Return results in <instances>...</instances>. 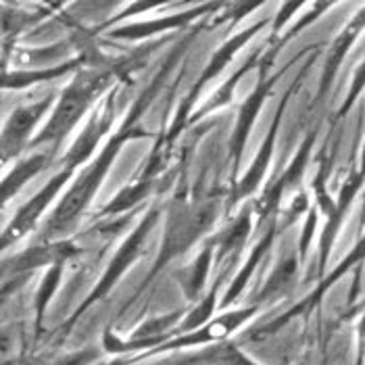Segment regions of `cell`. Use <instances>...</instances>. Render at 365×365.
Wrapping results in <instances>:
<instances>
[{"mask_svg": "<svg viewBox=\"0 0 365 365\" xmlns=\"http://www.w3.org/2000/svg\"><path fill=\"white\" fill-rule=\"evenodd\" d=\"M134 132H136V130H134L132 121H128V125H125L119 134H115V138H111V140L107 142V146L103 148V153L98 155V159H96V161H94V163L76 180V184H73V186L69 188V192L63 197L61 205L56 207L55 213L51 215V220H48V224H46L48 236L63 234L69 225H73V222L80 217V213L90 205L94 192L98 190L101 182L105 180L107 171L111 169L113 161H115V157L119 155L123 142L128 140V138H132V136H136Z\"/></svg>", "mask_w": 365, "mask_h": 365, "instance_id": "1", "label": "cell"}, {"mask_svg": "<svg viewBox=\"0 0 365 365\" xmlns=\"http://www.w3.org/2000/svg\"><path fill=\"white\" fill-rule=\"evenodd\" d=\"M109 80L111 78L107 73H90L71 82L61 94L55 113L46 123L44 132L31 144L38 146V144H56L63 140L92 107V103H96V98L109 86Z\"/></svg>", "mask_w": 365, "mask_h": 365, "instance_id": "2", "label": "cell"}, {"mask_svg": "<svg viewBox=\"0 0 365 365\" xmlns=\"http://www.w3.org/2000/svg\"><path fill=\"white\" fill-rule=\"evenodd\" d=\"M213 222H215L213 202L184 205L175 200L169 209L168 227H165L163 242H161V255L153 267V274H157L173 257L186 253Z\"/></svg>", "mask_w": 365, "mask_h": 365, "instance_id": "3", "label": "cell"}, {"mask_svg": "<svg viewBox=\"0 0 365 365\" xmlns=\"http://www.w3.org/2000/svg\"><path fill=\"white\" fill-rule=\"evenodd\" d=\"M157 220H159V211H150L144 220H142V224L132 232V236L121 245V249L117 251V255L113 257L111 265L107 267V272L103 274V278L101 282L96 284V288L88 294V299H86L84 303L78 307V311L58 328V334L61 336H67L69 334V330H71V326L82 317V313L86 309H90L96 301H101L109 290H111L113 286L117 284V280L125 274V269L140 257L142 253V247H144V240L148 238V234H150V230H153V225L157 224Z\"/></svg>", "mask_w": 365, "mask_h": 365, "instance_id": "4", "label": "cell"}, {"mask_svg": "<svg viewBox=\"0 0 365 365\" xmlns=\"http://www.w3.org/2000/svg\"><path fill=\"white\" fill-rule=\"evenodd\" d=\"M257 311H259V305L222 313V315L213 317L209 324H205L202 328H198L195 332L169 338L165 344H161V346H157L153 351H146L144 355L136 357V359H128V364L140 361V359H146V357H155V355H161V353H169V351H182V349H190V346H213V344L225 342V340H230V336L236 330H240Z\"/></svg>", "mask_w": 365, "mask_h": 365, "instance_id": "5", "label": "cell"}, {"mask_svg": "<svg viewBox=\"0 0 365 365\" xmlns=\"http://www.w3.org/2000/svg\"><path fill=\"white\" fill-rule=\"evenodd\" d=\"M73 175V169H63V171H58L55 178L36 195L34 198H29L28 205H24L21 209H19V213H17V217L11 222V225L6 227V232H4V238H2V245L4 247H9L11 242H15V240H19L24 234H28L29 230L36 225V222L40 220V215L44 213V209L51 205V200L61 192V188L67 184V180Z\"/></svg>", "mask_w": 365, "mask_h": 365, "instance_id": "6", "label": "cell"}, {"mask_svg": "<svg viewBox=\"0 0 365 365\" xmlns=\"http://www.w3.org/2000/svg\"><path fill=\"white\" fill-rule=\"evenodd\" d=\"M53 103H55V98H53V94H48V96L31 103V105L17 109L9 117V121L4 125V132H2V155H4V159L17 155L26 146V142L29 140L36 123L42 119L44 113L51 109Z\"/></svg>", "mask_w": 365, "mask_h": 365, "instance_id": "7", "label": "cell"}, {"mask_svg": "<svg viewBox=\"0 0 365 365\" xmlns=\"http://www.w3.org/2000/svg\"><path fill=\"white\" fill-rule=\"evenodd\" d=\"M365 182V171L361 169H353L351 175L346 178V182L342 184L340 188V195L336 200V209L328 215V224L324 227V234H322V240H319V269L324 272L326 269V263H328V257H330V249L334 245V238H336L338 230L344 222V215L351 207V202L355 200V197L359 195V190L364 188Z\"/></svg>", "mask_w": 365, "mask_h": 365, "instance_id": "8", "label": "cell"}, {"mask_svg": "<svg viewBox=\"0 0 365 365\" xmlns=\"http://www.w3.org/2000/svg\"><path fill=\"white\" fill-rule=\"evenodd\" d=\"M364 259H365V234H364V238H361V240H359V242L355 245V249H353V251L349 253V257H346V259H344V261H342V263L338 265L336 269H334V272H332V274L328 276V280L322 282V284L317 286V290H315V292H313L311 297H307V299H305V301H303L301 305H297L294 309H290L288 313H284L280 319H274L272 324H267V326H265V328H261V330H263V332H269V334H272V332H278L282 326H286V324H288L290 319H294L297 315H303L305 311H309L313 305H317V303L322 301L324 292H326V290H328V288H330L332 284H336L338 278H342V276H344V274H346V272H349L351 267H355V265L364 263Z\"/></svg>", "mask_w": 365, "mask_h": 365, "instance_id": "9", "label": "cell"}, {"mask_svg": "<svg viewBox=\"0 0 365 365\" xmlns=\"http://www.w3.org/2000/svg\"><path fill=\"white\" fill-rule=\"evenodd\" d=\"M272 86H274L272 80L259 82V86L253 90V94L247 98V103H245L242 109H240L238 121H236V125H234V134H232V138H230V157L234 159V163H238L240 157H242V148H245V144H247L249 132H251L255 119H257V113L263 107V103H265L269 90H272Z\"/></svg>", "mask_w": 365, "mask_h": 365, "instance_id": "10", "label": "cell"}, {"mask_svg": "<svg viewBox=\"0 0 365 365\" xmlns=\"http://www.w3.org/2000/svg\"><path fill=\"white\" fill-rule=\"evenodd\" d=\"M263 28V24H257V26H253V28L245 29V31H240V34H236L230 42H225L224 46L215 53V55L211 56V61H209V65L205 67V71H202V76H200V80H198V84L195 86V90H192V94L188 96V103L184 105V109H182V113H178V117H175V128L180 125V119H184L186 117V111L190 109V105H192V101H195V96H197L198 92H200V88L207 84L209 80H213L222 69H224L225 65L232 61V56L236 55L251 38H253L255 34H257V29ZM173 128V130H175Z\"/></svg>", "mask_w": 365, "mask_h": 365, "instance_id": "11", "label": "cell"}, {"mask_svg": "<svg viewBox=\"0 0 365 365\" xmlns=\"http://www.w3.org/2000/svg\"><path fill=\"white\" fill-rule=\"evenodd\" d=\"M364 28L365 9L361 13H357V17L340 31V36L334 40V44L330 46V53H328V58H326V67H324V76H322V84H319V94H324L330 88V84L334 82L338 67L342 65V61H344V56L349 53V48L355 44L357 36L364 31Z\"/></svg>", "mask_w": 365, "mask_h": 365, "instance_id": "12", "label": "cell"}, {"mask_svg": "<svg viewBox=\"0 0 365 365\" xmlns=\"http://www.w3.org/2000/svg\"><path fill=\"white\" fill-rule=\"evenodd\" d=\"M111 121H113L111 109H107V111H103L101 115L92 117V119H90V123L84 128L82 136L76 140V144H73V146L69 148V153L65 155V168L73 169V171L80 168L86 159L92 155V150L96 148L98 140L109 132Z\"/></svg>", "mask_w": 365, "mask_h": 365, "instance_id": "13", "label": "cell"}, {"mask_svg": "<svg viewBox=\"0 0 365 365\" xmlns=\"http://www.w3.org/2000/svg\"><path fill=\"white\" fill-rule=\"evenodd\" d=\"M280 115H282V109L278 111L276 119H274V123H272V128H269L267 138H265V142L261 144V148H259V153H257V157H255L253 165H251L249 171L245 173V178L238 182V186H236V190H234V197H236V200L249 197L251 192L257 190V186L261 184L263 173H265V169H267L269 161H272V155H274V144H276V134H278V125H280Z\"/></svg>", "mask_w": 365, "mask_h": 365, "instance_id": "14", "label": "cell"}, {"mask_svg": "<svg viewBox=\"0 0 365 365\" xmlns=\"http://www.w3.org/2000/svg\"><path fill=\"white\" fill-rule=\"evenodd\" d=\"M297 272H299L297 255H286L276 265V269L272 272L267 282L263 284L261 292L255 299V305H261V303H267V301H278L282 297H286L297 286Z\"/></svg>", "mask_w": 365, "mask_h": 365, "instance_id": "15", "label": "cell"}, {"mask_svg": "<svg viewBox=\"0 0 365 365\" xmlns=\"http://www.w3.org/2000/svg\"><path fill=\"white\" fill-rule=\"evenodd\" d=\"M211 255H213V247L209 245V247L202 249V253L198 255L188 267H184V269H180L175 274V278L180 280V288H182V292H184V297L188 301H197V303L200 301V292H202L205 280L209 276Z\"/></svg>", "mask_w": 365, "mask_h": 365, "instance_id": "16", "label": "cell"}, {"mask_svg": "<svg viewBox=\"0 0 365 365\" xmlns=\"http://www.w3.org/2000/svg\"><path fill=\"white\" fill-rule=\"evenodd\" d=\"M274 236H276V227H269L267 234H265V238L255 247L253 255H251V259L247 261V265L240 269V274H238V276L234 278V282L230 284L227 292L224 294V301H222V309H227V307L238 299V294L245 290L247 282H249V278L253 276V272L257 269V263L263 259V255L269 251V247H272V242H274Z\"/></svg>", "mask_w": 365, "mask_h": 365, "instance_id": "17", "label": "cell"}, {"mask_svg": "<svg viewBox=\"0 0 365 365\" xmlns=\"http://www.w3.org/2000/svg\"><path fill=\"white\" fill-rule=\"evenodd\" d=\"M197 359L207 365H259L236 342L230 340L205 349L202 353H198Z\"/></svg>", "mask_w": 365, "mask_h": 365, "instance_id": "18", "label": "cell"}, {"mask_svg": "<svg viewBox=\"0 0 365 365\" xmlns=\"http://www.w3.org/2000/svg\"><path fill=\"white\" fill-rule=\"evenodd\" d=\"M217 288H220V282L215 284V288L197 303V307L192 311L186 313V317L182 319V324L175 328L173 336H180V334H188V332H195L198 328H202L205 324H209L213 319V311L217 305Z\"/></svg>", "mask_w": 365, "mask_h": 365, "instance_id": "19", "label": "cell"}, {"mask_svg": "<svg viewBox=\"0 0 365 365\" xmlns=\"http://www.w3.org/2000/svg\"><path fill=\"white\" fill-rule=\"evenodd\" d=\"M46 163H48L46 155H34V157H29L26 161H21L2 182V200H9V198L13 197L28 182L29 178H34Z\"/></svg>", "mask_w": 365, "mask_h": 365, "instance_id": "20", "label": "cell"}, {"mask_svg": "<svg viewBox=\"0 0 365 365\" xmlns=\"http://www.w3.org/2000/svg\"><path fill=\"white\" fill-rule=\"evenodd\" d=\"M61 274H63V263H56L53 265L48 272H46V278L40 284L38 288V294H36V338L42 336L44 332V315H46V307L53 299V294L58 288V280H61Z\"/></svg>", "mask_w": 365, "mask_h": 365, "instance_id": "21", "label": "cell"}, {"mask_svg": "<svg viewBox=\"0 0 365 365\" xmlns=\"http://www.w3.org/2000/svg\"><path fill=\"white\" fill-rule=\"evenodd\" d=\"M150 186H153V180H150V178H144L138 184H134V186H130V188H123V190H121V192L103 209V213H105V215H117V213L128 211L130 207H134L138 200H142V198L148 195Z\"/></svg>", "mask_w": 365, "mask_h": 365, "instance_id": "22", "label": "cell"}, {"mask_svg": "<svg viewBox=\"0 0 365 365\" xmlns=\"http://www.w3.org/2000/svg\"><path fill=\"white\" fill-rule=\"evenodd\" d=\"M195 13H182L180 17H168L165 21L163 19H157L153 24H140V26H128V28H119L111 31L113 38H142V36H148V34H155V31H165V29L175 28V26H182L184 21H188Z\"/></svg>", "mask_w": 365, "mask_h": 365, "instance_id": "23", "label": "cell"}, {"mask_svg": "<svg viewBox=\"0 0 365 365\" xmlns=\"http://www.w3.org/2000/svg\"><path fill=\"white\" fill-rule=\"evenodd\" d=\"M249 232H251V213H242L234 224L225 230V234H222L217 238V242H220V257H224L230 251L240 249L245 245Z\"/></svg>", "mask_w": 365, "mask_h": 365, "instance_id": "24", "label": "cell"}, {"mask_svg": "<svg viewBox=\"0 0 365 365\" xmlns=\"http://www.w3.org/2000/svg\"><path fill=\"white\" fill-rule=\"evenodd\" d=\"M365 88V61L355 69V73H353V82H351V90H349V94H346V98H344V103H342V107H340V111H338V119L340 117H344L346 113L351 111V107L355 105V101L359 98V94L364 92Z\"/></svg>", "mask_w": 365, "mask_h": 365, "instance_id": "25", "label": "cell"}, {"mask_svg": "<svg viewBox=\"0 0 365 365\" xmlns=\"http://www.w3.org/2000/svg\"><path fill=\"white\" fill-rule=\"evenodd\" d=\"M98 359V351L96 349H82L76 353H69L65 357H61L58 361L51 365H92Z\"/></svg>", "mask_w": 365, "mask_h": 365, "instance_id": "26", "label": "cell"}]
</instances>
